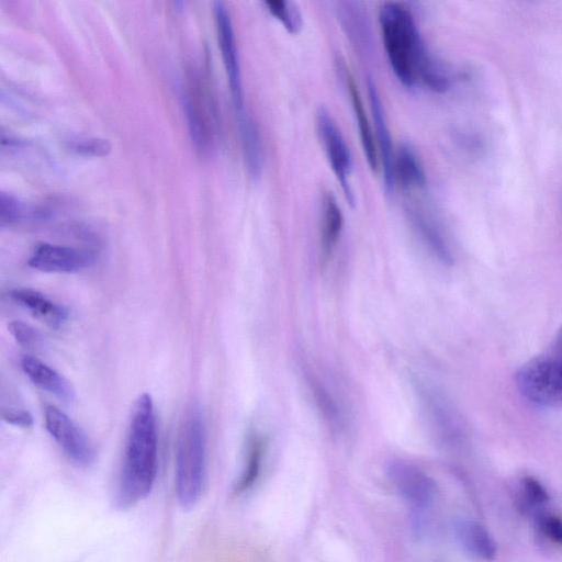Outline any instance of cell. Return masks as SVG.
<instances>
[{"mask_svg": "<svg viewBox=\"0 0 562 562\" xmlns=\"http://www.w3.org/2000/svg\"><path fill=\"white\" fill-rule=\"evenodd\" d=\"M1 418L4 422H7L8 424L23 427V428H29V427H32V425H33V417L25 409H19V408L2 409Z\"/></svg>", "mask_w": 562, "mask_h": 562, "instance_id": "83f0119b", "label": "cell"}, {"mask_svg": "<svg viewBox=\"0 0 562 562\" xmlns=\"http://www.w3.org/2000/svg\"><path fill=\"white\" fill-rule=\"evenodd\" d=\"M316 131L330 168L340 184L345 199L355 205V193L350 182L352 159L349 147L327 109L319 108L316 112Z\"/></svg>", "mask_w": 562, "mask_h": 562, "instance_id": "5b68a950", "label": "cell"}, {"mask_svg": "<svg viewBox=\"0 0 562 562\" xmlns=\"http://www.w3.org/2000/svg\"><path fill=\"white\" fill-rule=\"evenodd\" d=\"M520 393L535 404L562 407V359L550 353L527 361L516 373Z\"/></svg>", "mask_w": 562, "mask_h": 562, "instance_id": "277c9868", "label": "cell"}, {"mask_svg": "<svg viewBox=\"0 0 562 562\" xmlns=\"http://www.w3.org/2000/svg\"><path fill=\"white\" fill-rule=\"evenodd\" d=\"M46 211L25 205L18 198L2 192L0 194V225H12L25 218L45 217Z\"/></svg>", "mask_w": 562, "mask_h": 562, "instance_id": "d6986e66", "label": "cell"}, {"mask_svg": "<svg viewBox=\"0 0 562 562\" xmlns=\"http://www.w3.org/2000/svg\"><path fill=\"white\" fill-rule=\"evenodd\" d=\"M314 392L315 398L325 418H327L334 427H338L341 418L335 400L330 396L327 390L319 384L314 385Z\"/></svg>", "mask_w": 562, "mask_h": 562, "instance_id": "484cf974", "label": "cell"}, {"mask_svg": "<svg viewBox=\"0 0 562 562\" xmlns=\"http://www.w3.org/2000/svg\"><path fill=\"white\" fill-rule=\"evenodd\" d=\"M381 37L396 79L406 88L419 83L435 58L427 49L411 10L400 2H385L379 11Z\"/></svg>", "mask_w": 562, "mask_h": 562, "instance_id": "7a4b0ae2", "label": "cell"}, {"mask_svg": "<svg viewBox=\"0 0 562 562\" xmlns=\"http://www.w3.org/2000/svg\"><path fill=\"white\" fill-rule=\"evenodd\" d=\"M344 74L350 95L352 111L357 120L359 138L363 154L366 156L369 168L373 172H378L380 170L378 147L375 143V137L373 135V130L371 127L370 121L363 108L361 94L352 77L347 72V68L345 67V65Z\"/></svg>", "mask_w": 562, "mask_h": 562, "instance_id": "9a60e30c", "label": "cell"}, {"mask_svg": "<svg viewBox=\"0 0 562 562\" xmlns=\"http://www.w3.org/2000/svg\"><path fill=\"white\" fill-rule=\"evenodd\" d=\"M522 503L529 508H538L549 501V495L543 485L532 476H525L520 481Z\"/></svg>", "mask_w": 562, "mask_h": 562, "instance_id": "603a6c76", "label": "cell"}, {"mask_svg": "<svg viewBox=\"0 0 562 562\" xmlns=\"http://www.w3.org/2000/svg\"><path fill=\"white\" fill-rule=\"evenodd\" d=\"M44 419L47 431L71 460L85 467L92 463L93 447L82 429L69 416L56 406L47 405Z\"/></svg>", "mask_w": 562, "mask_h": 562, "instance_id": "52a82bcc", "label": "cell"}, {"mask_svg": "<svg viewBox=\"0 0 562 562\" xmlns=\"http://www.w3.org/2000/svg\"><path fill=\"white\" fill-rule=\"evenodd\" d=\"M205 441L201 411L192 406L182 419L176 445V494L183 509L193 508L203 493Z\"/></svg>", "mask_w": 562, "mask_h": 562, "instance_id": "3957f363", "label": "cell"}, {"mask_svg": "<svg viewBox=\"0 0 562 562\" xmlns=\"http://www.w3.org/2000/svg\"><path fill=\"white\" fill-rule=\"evenodd\" d=\"M368 97L375 127V143L380 159V169L382 171L384 189L386 193L394 190L393 166L395 153L392 146V139L384 114L383 104L374 82L369 78L367 81Z\"/></svg>", "mask_w": 562, "mask_h": 562, "instance_id": "30bf717a", "label": "cell"}, {"mask_svg": "<svg viewBox=\"0 0 562 562\" xmlns=\"http://www.w3.org/2000/svg\"><path fill=\"white\" fill-rule=\"evenodd\" d=\"M236 115L245 166L249 177L257 180L263 168V147L260 132L246 110Z\"/></svg>", "mask_w": 562, "mask_h": 562, "instance_id": "2e32d148", "label": "cell"}, {"mask_svg": "<svg viewBox=\"0 0 562 562\" xmlns=\"http://www.w3.org/2000/svg\"><path fill=\"white\" fill-rule=\"evenodd\" d=\"M263 453V442L260 438L254 437L250 440L247 461L243 474L236 484V493L248 490L257 480Z\"/></svg>", "mask_w": 562, "mask_h": 562, "instance_id": "7402d4cb", "label": "cell"}, {"mask_svg": "<svg viewBox=\"0 0 562 562\" xmlns=\"http://www.w3.org/2000/svg\"><path fill=\"white\" fill-rule=\"evenodd\" d=\"M394 187L406 193L422 190L426 173L416 149L409 143H402L395 151L393 166Z\"/></svg>", "mask_w": 562, "mask_h": 562, "instance_id": "4fadbf2b", "label": "cell"}, {"mask_svg": "<svg viewBox=\"0 0 562 562\" xmlns=\"http://www.w3.org/2000/svg\"><path fill=\"white\" fill-rule=\"evenodd\" d=\"M537 522L542 533L552 542L562 544V519L558 516L540 512L537 515Z\"/></svg>", "mask_w": 562, "mask_h": 562, "instance_id": "4316f807", "label": "cell"}, {"mask_svg": "<svg viewBox=\"0 0 562 562\" xmlns=\"http://www.w3.org/2000/svg\"><path fill=\"white\" fill-rule=\"evenodd\" d=\"M406 212L413 228L428 251L440 262L450 265L453 257L437 223L419 207L409 206Z\"/></svg>", "mask_w": 562, "mask_h": 562, "instance_id": "5bb4252c", "label": "cell"}, {"mask_svg": "<svg viewBox=\"0 0 562 562\" xmlns=\"http://www.w3.org/2000/svg\"><path fill=\"white\" fill-rule=\"evenodd\" d=\"M344 226L341 209L331 192L322 200L321 246L324 257L330 256L336 247Z\"/></svg>", "mask_w": 562, "mask_h": 562, "instance_id": "ac0fdd59", "label": "cell"}, {"mask_svg": "<svg viewBox=\"0 0 562 562\" xmlns=\"http://www.w3.org/2000/svg\"><path fill=\"white\" fill-rule=\"evenodd\" d=\"M213 9L218 46L227 76L232 101L237 114L245 111V101L234 27L229 12L224 2L215 1Z\"/></svg>", "mask_w": 562, "mask_h": 562, "instance_id": "8992f818", "label": "cell"}, {"mask_svg": "<svg viewBox=\"0 0 562 562\" xmlns=\"http://www.w3.org/2000/svg\"><path fill=\"white\" fill-rule=\"evenodd\" d=\"M157 473V426L155 406L148 393L140 394L132 408L123 464L114 493L116 507L130 508L150 493Z\"/></svg>", "mask_w": 562, "mask_h": 562, "instance_id": "6da1fadb", "label": "cell"}, {"mask_svg": "<svg viewBox=\"0 0 562 562\" xmlns=\"http://www.w3.org/2000/svg\"><path fill=\"white\" fill-rule=\"evenodd\" d=\"M94 258L90 250L42 243L35 247L27 263L43 272L74 273L90 267Z\"/></svg>", "mask_w": 562, "mask_h": 562, "instance_id": "ba28073f", "label": "cell"}, {"mask_svg": "<svg viewBox=\"0 0 562 562\" xmlns=\"http://www.w3.org/2000/svg\"><path fill=\"white\" fill-rule=\"evenodd\" d=\"M456 533L470 553L487 561L495 558L496 543L481 524L472 520H461L456 525Z\"/></svg>", "mask_w": 562, "mask_h": 562, "instance_id": "e0dca14e", "label": "cell"}, {"mask_svg": "<svg viewBox=\"0 0 562 562\" xmlns=\"http://www.w3.org/2000/svg\"><path fill=\"white\" fill-rule=\"evenodd\" d=\"M550 355L562 359V326L553 341V346L551 348Z\"/></svg>", "mask_w": 562, "mask_h": 562, "instance_id": "f1b7e54d", "label": "cell"}, {"mask_svg": "<svg viewBox=\"0 0 562 562\" xmlns=\"http://www.w3.org/2000/svg\"><path fill=\"white\" fill-rule=\"evenodd\" d=\"M181 99L191 140L196 150L204 153L205 150H207L209 146L207 130L205 127V124L201 117L199 110L192 102L191 97L187 93H183L181 95Z\"/></svg>", "mask_w": 562, "mask_h": 562, "instance_id": "44dd1931", "label": "cell"}, {"mask_svg": "<svg viewBox=\"0 0 562 562\" xmlns=\"http://www.w3.org/2000/svg\"><path fill=\"white\" fill-rule=\"evenodd\" d=\"M389 480L411 505L423 508L429 505L436 492L434 481L419 468L402 460L389 463Z\"/></svg>", "mask_w": 562, "mask_h": 562, "instance_id": "9c48e42d", "label": "cell"}, {"mask_svg": "<svg viewBox=\"0 0 562 562\" xmlns=\"http://www.w3.org/2000/svg\"><path fill=\"white\" fill-rule=\"evenodd\" d=\"M8 330L15 341L24 348L37 349L43 342L42 335L24 322L13 321L9 323Z\"/></svg>", "mask_w": 562, "mask_h": 562, "instance_id": "cb8c5ba5", "label": "cell"}, {"mask_svg": "<svg viewBox=\"0 0 562 562\" xmlns=\"http://www.w3.org/2000/svg\"><path fill=\"white\" fill-rule=\"evenodd\" d=\"M10 296L34 317L54 329L60 328L68 318V311L63 305L37 290L30 288L14 289L10 291Z\"/></svg>", "mask_w": 562, "mask_h": 562, "instance_id": "8fae6325", "label": "cell"}, {"mask_svg": "<svg viewBox=\"0 0 562 562\" xmlns=\"http://www.w3.org/2000/svg\"><path fill=\"white\" fill-rule=\"evenodd\" d=\"M70 148L81 156L102 157L110 154L112 145L109 139L105 138L88 137L71 142Z\"/></svg>", "mask_w": 562, "mask_h": 562, "instance_id": "d4e9b609", "label": "cell"}, {"mask_svg": "<svg viewBox=\"0 0 562 562\" xmlns=\"http://www.w3.org/2000/svg\"><path fill=\"white\" fill-rule=\"evenodd\" d=\"M265 7L290 34L295 35L301 32L303 27V15L295 2L289 0H269L265 1Z\"/></svg>", "mask_w": 562, "mask_h": 562, "instance_id": "ffe728a7", "label": "cell"}, {"mask_svg": "<svg viewBox=\"0 0 562 562\" xmlns=\"http://www.w3.org/2000/svg\"><path fill=\"white\" fill-rule=\"evenodd\" d=\"M21 368L38 389L65 401L75 398V389L70 381L38 358L25 355L21 359Z\"/></svg>", "mask_w": 562, "mask_h": 562, "instance_id": "7c38bea8", "label": "cell"}]
</instances>
